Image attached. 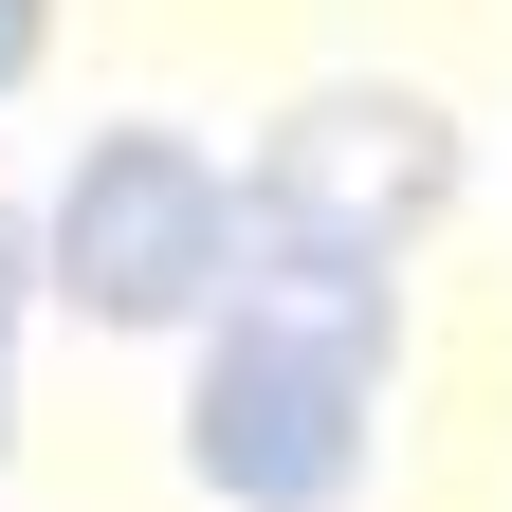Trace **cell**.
I'll list each match as a JSON object with an SVG mask.
<instances>
[{
	"label": "cell",
	"instance_id": "5b68a950",
	"mask_svg": "<svg viewBox=\"0 0 512 512\" xmlns=\"http://www.w3.org/2000/svg\"><path fill=\"white\" fill-rule=\"evenodd\" d=\"M37 55H55V0H0V92H19Z\"/></svg>",
	"mask_w": 512,
	"mask_h": 512
},
{
	"label": "cell",
	"instance_id": "277c9868",
	"mask_svg": "<svg viewBox=\"0 0 512 512\" xmlns=\"http://www.w3.org/2000/svg\"><path fill=\"white\" fill-rule=\"evenodd\" d=\"M19 311H37V202H0V348H19Z\"/></svg>",
	"mask_w": 512,
	"mask_h": 512
},
{
	"label": "cell",
	"instance_id": "3957f363",
	"mask_svg": "<svg viewBox=\"0 0 512 512\" xmlns=\"http://www.w3.org/2000/svg\"><path fill=\"white\" fill-rule=\"evenodd\" d=\"M439 202H458V128H439L421 92H293L275 128H256V183H238V238H311V256H403Z\"/></svg>",
	"mask_w": 512,
	"mask_h": 512
},
{
	"label": "cell",
	"instance_id": "6da1fadb",
	"mask_svg": "<svg viewBox=\"0 0 512 512\" xmlns=\"http://www.w3.org/2000/svg\"><path fill=\"white\" fill-rule=\"evenodd\" d=\"M183 476L238 512H330L384 439V366H403V256H311L238 238V275L183 311Z\"/></svg>",
	"mask_w": 512,
	"mask_h": 512
},
{
	"label": "cell",
	"instance_id": "8992f818",
	"mask_svg": "<svg viewBox=\"0 0 512 512\" xmlns=\"http://www.w3.org/2000/svg\"><path fill=\"white\" fill-rule=\"evenodd\" d=\"M0 458H19V403H0Z\"/></svg>",
	"mask_w": 512,
	"mask_h": 512
},
{
	"label": "cell",
	"instance_id": "7a4b0ae2",
	"mask_svg": "<svg viewBox=\"0 0 512 512\" xmlns=\"http://www.w3.org/2000/svg\"><path fill=\"white\" fill-rule=\"evenodd\" d=\"M220 275H238L220 147H183V128H92L74 183H55V220H37V293H74L92 330H183Z\"/></svg>",
	"mask_w": 512,
	"mask_h": 512
}]
</instances>
